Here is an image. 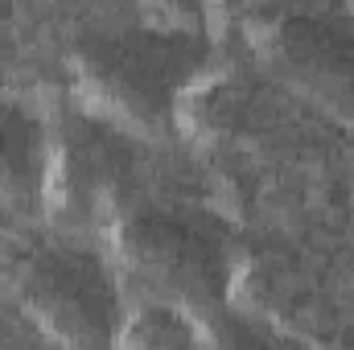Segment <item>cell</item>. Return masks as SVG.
<instances>
[{"label": "cell", "instance_id": "1", "mask_svg": "<svg viewBox=\"0 0 354 350\" xmlns=\"http://www.w3.org/2000/svg\"><path fill=\"white\" fill-rule=\"evenodd\" d=\"M210 66V42L177 25L87 29L71 46V79L83 103L103 124L136 136H169Z\"/></svg>", "mask_w": 354, "mask_h": 350}, {"label": "cell", "instance_id": "2", "mask_svg": "<svg viewBox=\"0 0 354 350\" xmlns=\"http://www.w3.org/2000/svg\"><path fill=\"white\" fill-rule=\"evenodd\" d=\"M115 252L145 288L189 317L214 322L231 301L235 239L210 210L177 202L136 206L115 227Z\"/></svg>", "mask_w": 354, "mask_h": 350}, {"label": "cell", "instance_id": "3", "mask_svg": "<svg viewBox=\"0 0 354 350\" xmlns=\"http://www.w3.org/2000/svg\"><path fill=\"white\" fill-rule=\"evenodd\" d=\"M17 305L66 350H115L124 338V297L115 272L91 248L41 243L12 272Z\"/></svg>", "mask_w": 354, "mask_h": 350}, {"label": "cell", "instance_id": "4", "mask_svg": "<svg viewBox=\"0 0 354 350\" xmlns=\"http://www.w3.org/2000/svg\"><path fill=\"white\" fill-rule=\"evenodd\" d=\"M264 62L330 116L354 124V12L284 8L256 29Z\"/></svg>", "mask_w": 354, "mask_h": 350}, {"label": "cell", "instance_id": "5", "mask_svg": "<svg viewBox=\"0 0 354 350\" xmlns=\"http://www.w3.org/2000/svg\"><path fill=\"white\" fill-rule=\"evenodd\" d=\"M54 177L50 132L21 99L0 95V206L29 210Z\"/></svg>", "mask_w": 354, "mask_h": 350}, {"label": "cell", "instance_id": "6", "mask_svg": "<svg viewBox=\"0 0 354 350\" xmlns=\"http://www.w3.org/2000/svg\"><path fill=\"white\" fill-rule=\"evenodd\" d=\"M206 350H284L268 330L243 322V317H227L218 313L210 322V338H206Z\"/></svg>", "mask_w": 354, "mask_h": 350}]
</instances>
